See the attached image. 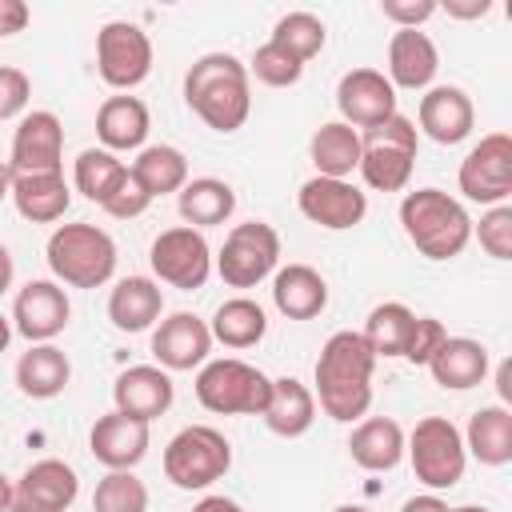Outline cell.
Returning a JSON list of instances; mask_svg holds the SVG:
<instances>
[{
    "mask_svg": "<svg viewBox=\"0 0 512 512\" xmlns=\"http://www.w3.org/2000/svg\"><path fill=\"white\" fill-rule=\"evenodd\" d=\"M380 12L396 28H420L424 20L436 16V0H380Z\"/></svg>",
    "mask_w": 512,
    "mask_h": 512,
    "instance_id": "cell-45",
    "label": "cell"
},
{
    "mask_svg": "<svg viewBox=\"0 0 512 512\" xmlns=\"http://www.w3.org/2000/svg\"><path fill=\"white\" fill-rule=\"evenodd\" d=\"M92 512H148V488L132 468L104 472L92 492Z\"/></svg>",
    "mask_w": 512,
    "mask_h": 512,
    "instance_id": "cell-39",
    "label": "cell"
},
{
    "mask_svg": "<svg viewBox=\"0 0 512 512\" xmlns=\"http://www.w3.org/2000/svg\"><path fill=\"white\" fill-rule=\"evenodd\" d=\"M148 204H152V196L140 188V180L132 176V168L124 172V180L116 184V192L100 204L108 216H116V220H136V216H144L148 212Z\"/></svg>",
    "mask_w": 512,
    "mask_h": 512,
    "instance_id": "cell-42",
    "label": "cell"
},
{
    "mask_svg": "<svg viewBox=\"0 0 512 512\" xmlns=\"http://www.w3.org/2000/svg\"><path fill=\"white\" fill-rule=\"evenodd\" d=\"M276 268H280V236L264 220L236 224L216 252V272L228 288H256Z\"/></svg>",
    "mask_w": 512,
    "mask_h": 512,
    "instance_id": "cell-9",
    "label": "cell"
},
{
    "mask_svg": "<svg viewBox=\"0 0 512 512\" xmlns=\"http://www.w3.org/2000/svg\"><path fill=\"white\" fill-rule=\"evenodd\" d=\"M308 156L316 164V176H332V180H348L360 168V132L348 128L344 120H328L312 132L308 140Z\"/></svg>",
    "mask_w": 512,
    "mask_h": 512,
    "instance_id": "cell-33",
    "label": "cell"
},
{
    "mask_svg": "<svg viewBox=\"0 0 512 512\" xmlns=\"http://www.w3.org/2000/svg\"><path fill=\"white\" fill-rule=\"evenodd\" d=\"M444 340H448V328H444L436 316H416L412 336H408V348H404V360L416 364V368H424V364L432 360V352H436Z\"/></svg>",
    "mask_w": 512,
    "mask_h": 512,
    "instance_id": "cell-43",
    "label": "cell"
},
{
    "mask_svg": "<svg viewBox=\"0 0 512 512\" xmlns=\"http://www.w3.org/2000/svg\"><path fill=\"white\" fill-rule=\"evenodd\" d=\"M452 512H488V508H476V504H464V508H452Z\"/></svg>",
    "mask_w": 512,
    "mask_h": 512,
    "instance_id": "cell-56",
    "label": "cell"
},
{
    "mask_svg": "<svg viewBox=\"0 0 512 512\" xmlns=\"http://www.w3.org/2000/svg\"><path fill=\"white\" fill-rule=\"evenodd\" d=\"M12 276H16V264H12V252L0 244V296L12 288Z\"/></svg>",
    "mask_w": 512,
    "mask_h": 512,
    "instance_id": "cell-50",
    "label": "cell"
},
{
    "mask_svg": "<svg viewBox=\"0 0 512 512\" xmlns=\"http://www.w3.org/2000/svg\"><path fill=\"white\" fill-rule=\"evenodd\" d=\"M412 324H416V312H412L408 304H400V300H384V304H376V308L368 312L360 336L368 340V348L376 352V360H380V356H384V360H396V356L404 360Z\"/></svg>",
    "mask_w": 512,
    "mask_h": 512,
    "instance_id": "cell-36",
    "label": "cell"
},
{
    "mask_svg": "<svg viewBox=\"0 0 512 512\" xmlns=\"http://www.w3.org/2000/svg\"><path fill=\"white\" fill-rule=\"evenodd\" d=\"M456 184L464 192V200L472 204H508L512 196V136L508 132H488L480 136V144L460 160Z\"/></svg>",
    "mask_w": 512,
    "mask_h": 512,
    "instance_id": "cell-12",
    "label": "cell"
},
{
    "mask_svg": "<svg viewBox=\"0 0 512 512\" xmlns=\"http://www.w3.org/2000/svg\"><path fill=\"white\" fill-rule=\"evenodd\" d=\"M8 340H12V324H8V316H0V352L8 348Z\"/></svg>",
    "mask_w": 512,
    "mask_h": 512,
    "instance_id": "cell-54",
    "label": "cell"
},
{
    "mask_svg": "<svg viewBox=\"0 0 512 512\" xmlns=\"http://www.w3.org/2000/svg\"><path fill=\"white\" fill-rule=\"evenodd\" d=\"M28 100H32V80H28L20 68L0 64V120H16V116H24Z\"/></svg>",
    "mask_w": 512,
    "mask_h": 512,
    "instance_id": "cell-44",
    "label": "cell"
},
{
    "mask_svg": "<svg viewBox=\"0 0 512 512\" xmlns=\"http://www.w3.org/2000/svg\"><path fill=\"white\" fill-rule=\"evenodd\" d=\"M96 72L108 88L128 92L152 72V40L132 20H108L96 32Z\"/></svg>",
    "mask_w": 512,
    "mask_h": 512,
    "instance_id": "cell-11",
    "label": "cell"
},
{
    "mask_svg": "<svg viewBox=\"0 0 512 512\" xmlns=\"http://www.w3.org/2000/svg\"><path fill=\"white\" fill-rule=\"evenodd\" d=\"M404 452L412 460L416 480L428 492H444V488H456L464 480L468 452H464L460 428L448 416H424V420H416L412 436H404Z\"/></svg>",
    "mask_w": 512,
    "mask_h": 512,
    "instance_id": "cell-7",
    "label": "cell"
},
{
    "mask_svg": "<svg viewBox=\"0 0 512 512\" xmlns=\"http://www.w3.org/2000/svg\"><path fill=\"white\" fill-rule=\"evenodd\" d=\"M192 512H244V508L232 496H204V500L192 504Z\"/></svg>",
    "mask_w": 512,
    "mask_h": 512,
    "instance_id": "cell-49",
    "label": "cell"
},
{
    "mask_svg": "<svg viewBox=\"0 0 512 512\" xmlns=\"http://www.w3.org/2000/svg\"><path fill=\"white\" fill-rule=\"evenodd\" d=\"M148 264H152V276L160 284L180 288V292H196L212 276V248H208L204 232H196L188 224H176V228H164L152 240Z\"/></svg>",
    "mask_w": 512,
    "mask_h": 512,
    "instance_id": "cell-10",
    "label": "cell"
},
{
    "mask_svg": "<svg viewBox=\"0 0 512 512\" xmlns=\"http://www.w3.org/2000/svg\"><path fill=\"white\" fill-rule=\"evenodd\" d=\"M416 120L428 140L436 144H460L472 136V124H476V108H472V96L456 84H436L420 96V108H416Z\"/></svg>",
    "mask_w": 512,
    "mask_h": 512,
    "instance_id": "cell-20",
    "label": "cell"
},
{
    "mask_svg": "<svg viewBox=\"0 0 512 512\" xmlns=\"http://www.w3.org/2000/svg\"><path fill=\"white\" fill-rule=\"evenodd\" d=\"M336 108L348 128H376L388 116H396V88L376 68H352L336 84Z\"/></svg>",
    "mask_w": 512,
    "mask_h": 512,
    "instance_id": "cell-17",
    "label": "cell"
},
{
    "mask_svg": "<svg viewBox=\"0 0 512 512\" xmlns=\"http://www.w3.org/2000/svg\"><path fill=\"white\" fill-rule=\"evenodd\" d=\"M208 332H212V340H220L224 348H256L260 340H264V332H268V316H264V308L256 304V300H248V296H232V300H224L216 312H212V320H208Z\"/></svg>",
    "mask_w": 512,
    "mask_h": 512,
    "instance_id": "cell-34",
    "label": "cell"
},
{
    "mask_svg": "<svg viewBox=\"0 0 512 512\" xmlns=\"http://www.w3.org/2000/svg\"><path fill=\"white\" fill-rule=\"evenodd\" d=\"M464 436V452L476 456L484 468H504L512 460V412L504 404H488L472 412Z\"/></svg>",
    "mask_w": 512,
    "mask_h": 512,
    "instance_id": "cell-31",
    "label": "cell"
},
{
    "mask_svg": "<svg viewBox=\"0 0 512 512\" xmlns=\"http://www.w3.org/2000/svg\"><path fill=\"white\" fill-rule=\"evenodd\" d=\"M164 312V292L152 276H124L108 292V320L120 332H144L160 320Z\"/></svg>",
    "mask_w": 512,
    "mask_h": 512,
    "instance_id": "cell-27",
    "label": "cell"
},
{
    "mask_svg": "<svg viewBox=\"0 0 512 512\" xmlns=\"http://www.w3.org/2000/svg\"><path fill=\"white\" fill-rule=\"evenodd\" d=\"M172 400H176V388H172V376L160 364H132L112 384L116 412L136 416L144 424H152L156 416H164L172 408Z\"/></svg>",
    "mask_w": 512,
    "mask_h": 512,
    "instance_id": "cell-21",
    "label": "cell"
},
{
    "mask_svg": "<svg viewBox=\"0 0 512 512\" xmlns=\"http://www.w3.org/2000/svg\"><path fill=\"white\" fill-rule=\"evenodd\" d=\"M248 68L232 52H204L184 72V100L188 108L212 128V132H236L244 128L252 112V84Z\"/></svg>",
    "mask_w": 512,
    "mask_h": 512,
    "instance_id": "cell-2",
    "label": "cell"
},
{
    "mask_svg": "<svg viewBox=\"0 0 512 512\" xmlns=\"http://www.w3.org/2000/svg\"><path fill=\"white\" fill-rule=\"evenodd\" d=\"M208 352H212L208 320H200L192 312H172L152 332V356L164 372H192V368L208 364Z\"/></svg>",
    "mask_w": 512,
    "mask_h": 512,
    "instance_id": "cell-18",
    "label": "cell"
},
{
    "mask_svg": "<svg viewBox=\"0 0 512 512\" xmlns=\"http://www.w3.org/2000/svg\"><path fill=\"white\" fill-rule=\"evenodd\" d=\"M12 204L32 224H56L72 204V188H68L64 172L12 176Z\"/></svg>",
    "mask_w": 512,
    "mask_h": 512,
    "instance_id": "cell-28",
    "label": "cell"
},
{
    "mask_svg": "<svg viewBox=\"0 0 512 512\" xmlns=\"http://www.w3.org/2000/svg\"><path fill=\"white\" fill-rule=\"evenodd\" d=\"M12 508V480L0 472V512H8Z\"/></svg>",
    "mask_w": 512,
    "mask_h": 512,
    "instance_id": "cell-52",
    "label": "cell"
},
{
    "mask_svg": "<svg viewBox=\"0 0 512 512\" xmlns=\"http://www.w3.org/2000/svg\"><path fill=\"white\" fill-rule=\"evenodd\" d=\"M436 12H448L452 20H480L492 12V0H444L436 4Z\"/></svg>",
    "mask_w": 512,
    "mask_h": 512,
    "instance_id": "cell-47",
    "label": "cell"
},
{
    "mask_svg": "<svg viewBox=\"0 0 512 512\" xmlns=\"http://www.w3.org/2000/svg\"><path fill=\"white\" fill-rule=\"evenodd\" d=\"M28 20H32V12H28L24 0H0V36H16V32H24Z\"/></svg>",
    "mask_w": 512,
    "mask_h": 512,
    "instance_id": "cell-46",
    "label": "cell"
},
{
    "mask_svg": "<svg viewBox=\"0 0 512 512\" xmlns=\"http://www.w3.org/2000/svg\"><path fill=\"white\" fill-rule=\"evenodd\" d=\"M68 316H72V304H68L64 284H56V280H28L16 292L12 328L28 344H52V336H60L68 328Z\"/></svg>",
    "mask_w": 512,
    "mask_h": 512,
    "instance_id": "cell-16",
    "label": "cell"
},
{
    "mask_svg": "<svg viewBox=\"0 0 512 512\" xmlns=\"http://www.w3.org/2000/svg\"><path fill=\"white\" fill-rule=\"evenodd\" d=\"M124 172H128V164H124L116 152H108V148H84V152L76 156L72 184H76V192H80L84 200L104 204V200L116 192V184L124 180Z\"/></svg>",
    "mask_w": 512,
    "mask_h": 512,
    "instance_id": "cell-37",
    "label": "cell"
},
{
    "mask_svg": "<svg viewBox=\"0 0 512 512\" xmlns=\"http://www.w3.org/2000/svg\"><path fill=\"white\" fill-rule=\"evenodd\" d=\"M496 384H500V400H508V396H512V388H508V364H500V372H496Z\"/></svg>",
    "mask_w": 512,
    "mask_h": 512,
    "instance_id": "cell-53",
    "label": "cell"
},
{
    "mask_svg": "<svg viewBox=\"0 0 512 512\" xmlns=\"http://www.w3.org/2000/svg\"><path fill=\"white\" fill-rule=\"evenodd\" d=\"M12 176H36V172H64V124L56 112L36 108L24 112L12 132Z\"/></svg>",
    "mask_w": 512,
    "mask_h": 512,
    "instance_id": "cell-13",
    "label": "cell"
},
{
    "mask_svg": "<svg viewBox=\"0 0 512 512\" xmlns=\"http://www.w3.org/2000/svg\"><path fill=\"white\" fill-rule=\"evenodd\" d=\"M12 196V168H8V160H0V200H8Z\"/></svg>",
    "mask_w": 512,
    "mask_h": 512,
    "instance_id": "cell-51",
    "label": "cell"
},
{
    "mask_svg": "<svg viewBox=\"0 0 512 512\" xmlns=\"http://www.w3.org/2000/svg\"><path fill=\"white\" fill-rule=\"evenodd\" d=\"M400 228L412 240V248L428 260H452L472 240V216L468 208L440 192V188H416L400 200Z\"/></svg>",
    "mask_w": 512,
    "mask_h": 512,
    "instance_id": "cell-3",
    "label": "cell"
},
{
    "mask_svg": "<svg viewBox=\"0 0 512 512\" xmlns=\"http://www.w3.org/2000/svg\"><path fill=\"white\" fill-rule=\"evenodd\" d=\"M400 512H452L436 492H420V496H408Z\"/></svg>",
    "mask_w": 512,
    "mask_h": 512,
    "instance_id": "cell-48",
    "label": "cell"
},
{
    "mask_svg": "<svg viewBox=\"0 0 512 512\" xmlns=\"http://www.w3.org/2000/svg\"><path fill=\"white\" fill-rule=\"evenodd\" d=\"M332 512H372V508H364V504H340V508H332Z\"/></svg>",
    "mask_w": 512,
    "mask_h": 512,
    "instance_id": "cell-55",
    "label": "cell"
},
{
    "mask_svg": "<svg viewBox=\"0 0 512 512\" xmlns=\"http://www.w3.org/2000/svg\"><path fill=\"white\" fill-rule=\"evenodd\" d=\"M296 204H300L304 220H312L316 228H328V232L356 228L368 216V196L352 180H332V176L304 180L296 192Z\"/></svg>",
    "mask_w": 512,
    "mask_h": 512,
    "instance_id": "cell-14",
    "label": "cell"
},
{
    "mask_svg": "<svg viewBox=\"0 0 512 512\" xmlns=\"http://www.w3.org/2000/svg\"><path fill=\"white\" fill-rule=\"evenodd\" d=\"M416 152H420V132L408 116L396 112L360 136V168L356 172L364 176V184L372 192H400L412 180Z\"/></svg>",
    "mask_w": 512,
    "mask_h": 512,
    "instance_id": "cell-5",
    "label": "cell"
},
{
    "mask_svg": "<svg viewBox=\"0 0 512 512\" xmlns=\"http://www.w3.org/2000/svg\"><path fill=\"white\" fill-rule=\"evenodd\" d=\"M268 40H272L276 48H284L288 56H296L300 64H308L312 56H320V48H324V40H328V28H324V20L312 16V12H284V16L276 20V28H272Z\"/></svg>",
    "mask_w": 512,
    "mask_h": 512,
    "instance_id": "cell-38",
    "label": "cell"
},
{
    "mask_svg": "<svg viewBox=\"0 0 512 512\" xmlns=\"http://www.w3.org/2000/svg\"><path fill=\"white\" fill-rule=\"evenodd\" d=\"M348 456L364 472H392L404 460V428L392 416H368L352 428Z\"/></svg>",
    "mask_w": 512,
    "mask_h": 512,
    "instance_id": "cell-24",
    "label": "cell"
},
{
    "mask_svg": "<svg viewBox=\"0 0 512 512\" xmlns=\"http://www.w3.org/2000/svg\"><path fill=\"white\" fill-rule=\"evenodd\" d=\"M432 372V380L440 388H452V392H464V388H476L484 384L488 376V348L480 340H468V336H448L432 360L424 364Z\"/></svg>",
    "mask_w": 512,
    "mask_h": 512,
    "instance_id": "cell-26",
    "label": "cell"
},
{
    "mask_svg": "<svg viewBox=\"0 0 512 512\" xmlns=\"http://www.w3.org/2000/svg\"><path fill=\"white\" fill-rule=\"evenodd\" d=\"M80 492V476L72 464L44 456L12 480V508L8 512H68Z\"/></svg>",
    "mask_w": 512,
    "mask_h": 512,
    "instance_id": "cell-15",
    "label": "cell"
},
{
    "mask_svg": "<svg viewBox=\"0 0 512 512\" xmlns=\"http://www.w3.org/2000/svg\"><path fill=\"white\" fill-rule=\"evenodd\" d=\"M272 396V376H264L256 364L224 356L208 360L196 372V400L216 416H264Z\"/></svg>",
    "mask_w": 512,
    "mask_h": 512,
    "instance_id": "cell-6",
    "label": "cell"
},
{
    "mask_svg": "<svg viewBox=\"0 0 512 512\" xmlns=\"http://www.w3.org/2000/svg\"><path fill=\"white\" fill-rule=\"evenodd\" d=\"M44 260L56 284L100 288L116 272V240L96 224H60L44 244Z\"/></svg>",
    "mask_w": 512,
    "mask_h": 512,
    "instance_id": "cell-4",
    "label": "cell"
},
{
    "mask_svg": "<svg viewBox=\"0 0 512 512\" xmlns=\"http://www.w3.org/2000/svg\"><path fill=\"white\" fill-rule=\"evenodd\" d=\"M244 68H248V76H256V80L268 84V88H292V84L304 76V64H300L296 56H288L284 48H276L272 40L260 44Z\"/></svg>",
    "mask_w": 512,
    "mask_h": 512,
    "instance_id": "cell-40",
    "label": "cell"
},
{
    "mask_svg": "<svg viewBox=\"0 0 512 512\" xmlns=\"http://www.w3.org/2000/svg\"><path fill=\"white\" fill-rule=\"evenodd\" d=\"M316 420V396L308 384H300L296 376H280L272 380V396H268V408H264V424L268 432L284 436V440H296L312 428Z\"/></svg>",
    "mask_w": 512,
    "mask_h": 512,
    "instance_id": "cell-30",
    "label": "cell"
},
{
    "mask_svg": "<svg viewBox=\"0 0 512 512\" xmlns=\"http://www.w3.org/2000/svg\"><path fill=\"white\" fill-rule=\"evenodd\" d=\"M472 236L480 240V248L492 260H512V208L496 204L480 216V224H472Z\"/></svg>",
    "mask_w": 512,
    "mask_h": 512,
    "instance_id": "cell-41",
    "label": "cell"
},
{
    "mask_svg": "<svg viewBox=\"0 0 512 512\" xmlns=\"http://www.w3.org/2000/svg\"><path fill=\"white\" fill-rule=\"evenodd\" d=\"M148 128H152V116H148V104L140 96H108L96 112V136L108 152H132V148H144L148 140Z\"/></svg>",
    "mask_w": 512,
    "mask_h": 512,
    "instance_id": "cell-25",
    "label": "cell"
},
{
    "mask_svg": "<svg viewBox=\"0 0 512 512\" xmlns=\"http://www.w3.org/2000/svg\"><path fill=\"white\" fill-rule=\"evenodd\" d=\"M148 444H152V432L144 420L136 416H124V412H104L92 432H88V448L96 456V464H104L108 472H120V468H136L144 456H148Z\"/></svg>",
    "mask_w": 512,
    "mask_h": 512,
    "instance_id": "cell-19",
    "label": "cell"
},
{
    "mask_svg": "<svg viewBox=\"0 0 512 512\" xmlns=\"http://www.w3.org/2000/svg\"><path fill=\"white\" fill-rule=\"evenodd\" d=\"M68 380H72V364L56 344H32L16 360V388L28 400H52L68 388Z\"/></svg>",
    "mask_w": 512,
    "mask_h": 512,
    "instance_id": "cell-32",
    "label": "cell"
},
{
    "mask_svg": "<svg viewBox=\"0 0 512 512\" xmlns=\"http://www.w3.org/2000/svg\"><path fill=\"white\" fill-rule=\"evenodd\" d=\"M176 208H180V220L196 232L204 228H216L224 224L232 212H236V192L228 180H216V176H196L188 180L180 192H176Z\"/></svg>",
    "mask_w": 512,
    "mask_h": 512,
    "instance_id": "cell-29",
    "label": "cell"
},
{
    "mask_svg": "<svg viewBox=\"0 0 512 512\" xmlns=\"http://www.w3.org/2000/svg\"><path fill=\"white\" fill-rule=\"evenodd\" d=\"M440 72V52L428 32L396 28L388 40V84L408 92H428Z\"/></svg>",
    "mask_w": 512,
    "mask_h": 512,
    "instance_id": "cell-22",
    "label": "cell"
},
{
    "mask_svg": "<svg viewBox=\"0 0 512 512\" xmlns=\"http://www.w3.org/2000/svg\"><path fill=\"white\" fill-rule=\"evenodd\" d=\"M128 168H132V176L140 180V188L152 200L156 196H168V192H180L188 184V160L172 144H144Z\"/></svg>",
    "mask_w": 512,
    "mask_h": 512,
    "instance_id": "cell-35",
    "label": "cell"
},
{
    "mask_svg": "<svg viewBox=\"0 0 512 512\" xmlns=\"http://www.w3.org/2000/svg\"><path fill=\"white\" fill-rule=\"evenodd\" d=\"M372 368L376 352L352 328L332 332L316 356V396L324 416L352 424L372 408Z\"/></svg>",
    "mask_w": 512,
    "mask_h": 512,
    "instance_id": "cell-1",
    "label": "cell"
},
{
    "mask_svg": "<svg viewBox=\"0 0 512 512\" xmlns=\"http://www.w3.org/2000/svg\"><path fill=\"white\" fill-rule=\"evenodd\" d=\"M272 304L288 320H312L328 308V284L308 264H284L272 272Z\"/></svg>",
    "mask_w": 512,
    "mask_h": 512,
    "instance_id": "cell-23",
    "label": "cell"
},
{
    "mask_svg": "<svg viewBox=\"0 0 512 512\" xmlns=\"http://www.w3.org/2000/svg\"><path fill=\"white\" fill-rule=\"evenodd\" d=\"M228 468H232V444L212 424H188L164 448V476L184 492H200L224 480Z\"/></svg>",
    "mask_w": 512,
    "mask_h": 512,
    "instance_id": "cell-8",
    "label": "cell"
}]
</instances>
